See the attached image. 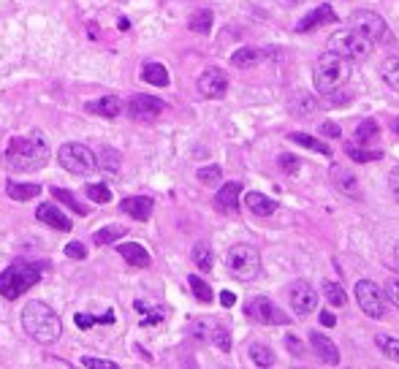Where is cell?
Here are the masks:
<instances>
[{
  "mask_svg": "<svg viewBox=\"0 0 399 369\" xmlns=\"http://www.w3.org/2000/svg\"><path fill=\"white\" fill-rule=\"evenodd\" d=\"M226 269L237 280H255L261 272V252L253 245H234L226 252Z\"/></svg>",
  "mask_w": 399,
  "mask_h": 369,
  "instance_id": "6",
  "label": "cell"
},
{
  "mask_svg": "<svg viewBox=\"0 0 399 369\" xmlns=\"http://www.w3.org/2000/svg\"><path fill=\"white\" fill-rule=\"evenodd\" d=\"M280 6H285V8H296V6H302L305 0H277Z\"/></svg>",
  "mask_w": 399,
  "mask_h": 369,
  "instance_id": "54",
  "label": "cell"
},
{
  "mask_svg": "<svg viewBox=\"0 0 399 369\" xmlns=\"http://www.w3.org/2000/svg\"><path fill=\"white\" fill-rule=\"evenodd\" d=\"M377 133H380V125L375 123L372 117H367L364 123L356 128V141H359V144H367L372 139H377Z\"/></svg>",
  "mask_w": 399,
  "mask_h": 369,
  "instance_id": "38",
  "label": "cell"
},
{
  "mask_svg": "<svg viewBox=\"0 0 399 369\" xmlns=\"http://www.w3.org/2000/svg\"><path fill=\"white\" fill-rule=\"evenodd\" d=\"M190 258H193V264H196L201 272H212V250H210V245L198 242V245L193 247Z\"/></svg>",
  "mask_w": 399,
  "mask_h": 369,
  "instance_id": "31",
  "label": "cell"
},
{
  "mask_svg": "<svg viewBox=\"0 0 399 369\" xmlns=\"http://www.w3.org/2000/svg\"><path fill=\"white\" fill-rule=\"evenodd\" d=\"M133 309L139 312V323H142V326H155V323H160V320L166 318V309L160 307V304H150V302H144V299H136V302H133Z\"/></svg>",
  "mask_w": 399,
  "mask_h": 369,
  "instance_id": "23",
  "label": "cell"
},
{
  "mask_svg": "<svg viewBox=\"0 0 399 369\" xmlns=\"http://www.w3.org/2000/svg\"><path fill=\"white\" fill-rule=\"evenodd\" d=\"M226 90H228V76L220 68H207L198 76V92L204 98H223Z\"/></svg>",
  "mask_w": 399,
  "mask_h": 369,
  "instance_id": "12",
  "label": "cell"
},
{
  "mask_svg": "<svg viewBox=\"0 0 399 369\" xmlns=\"http://www.w3.org/2000/svg\"><path fill=\"white\" fill-rule=\"evenodd\" d=\"M190 31L193 33H210L212 31V11L210 8H201L190 17Z\"/></svg>",
  "mask_w": 399,
  "mask_h": 369,
  "instance_id": "35",
  "label": "cell"
},
{
  "mask_svg": "<svg viewBox=\"0 0 399 369\" xmlns=\"http://www.w3.org/2000/svg\"><path fill=\"white\" fill-rule=\"evenodd\" d=\"M123 237H125V225H106V228H101V231L92 234V245L106 247L112 245V242H117V239H123Z\"/></svg>",
  "mask_w": 399,
  "mask_h": 369,
  "instance_id": "26",
  "label": "cell"
},
{
  "mask_svg": "<svg viewBox=\"0 0 399 369\" xmlns=\"http://www.w3.org/2000/svg\"><path fill=\"white\" fill-rule=\"evenodd\" d=\"M210 332H212L210 339L215 342L223 353H228V350H231V334H228V329H226V326H220V323H212V329H210Z\"/></svg>",
  "mask_w": 399,
  "mask_h": 369,
  "instance_id": "41",
  "label": "cell"
},
{
  "mask_svg": "<svg viewBox=\"0 0 399 369\" xmlns=\"http://www.w3.org/2000/svg\"><path fill=\"white\" fill-rule=\"evenodd\" d=\"M52 196H55L58 201H62V204H68V207H71V209H74L76 215H82V217L87 215V207H85V204H79V198H76V196H74L71 190H62V187H52Z\"/></svg>",
  "mask_w": 399,
  "mask_h": 369,
  "instance_id": "34",
  "label": "cell"
},
{
  "mask_svg": "<svg viewBox=\"0 0 399 369\" xmlns=\"http://www.w3.org/2000/svg\"><path fill=\"white\" fill-rule=\"evenodd\" d=\"M117 252L123 255V258L130 264V266H133V269H147V266L153 264L150 252L139 245V242H123V245H117Z\"/></svg>",
  "mask_w": 399,
  "mask_h": 369,
  "instance_id": "20",
  "label": "cell"
},
{
  "mask_svg": "<svg viewBox=\"0 0 399 369\" xmlns=\"http://www.w3.org/2000/svg\"><path fill=\"white\" fill-rule=\"evenodd\" d=\"M291 141L294 144H299V147H307V150H312V153H321V155H332V147L329 144H323L321 139H312V136H307V133H291Z\"/></svg>",
  "mask_w": 399,
  "mask_h": 369,
  "instance_id": "28",
  "label": "cell"
},
{
  "mask_svg": "<svg viewBox=\"0 0 399 369\" xmlns=\"http://www.w3.org/2000/svg\"><path fill=\"white\" fill-rule=\"evenodd\" d=\"M65 255H68V258L82 261V258L87 255V250H85V245H82V242H68V245H65Z\"/></svg>",
  "mask_w": 399,
  "mask_h": 369,
  "instance_id": "46",
  "label": "cell"
},
{
  "mask_svg": "<svg viewBox=\"0 0 399 369\" xmlns=\"http://www.w3.org/2000/svg\"><path fill=\"white\" fill-rule=\"evenodd\" d=\"M153 198H147V196H128L123 198V204H120V209H123L125 215H130L133 220H150L153 215Z\"/></svg>",
  "mask_w": 399,
  "mask_h": 369,
  "instance_id": "18",
  "label": "cell"
},
{
  "mask_svg": "<svg viewBox=\"0 0 399 369\" xmlns=\"http://www.w3.org/2000/svg\"><path fill=\"white\" fill-rule=\"evenodd\" d=\"M356 302H359L362 312L375 318V320L386 315V296L372 280H359L356 282Z\"/></svg>",
  "mask_w": 399,
  "mask_h": 369,
  "instance_id": "10",
  "label": "cell"
},
{
  "mask_svg": "<svg viewBox=\"0 0 399 369\" xmlns=\"http://www.w3.org/2000/svg\"><path fill=\"white\" fill-rule=\"evenodd\" d=\"M321 323H323V326H326V329H332V326H334V323H337V318H334V315H332V312H323V315H321Z\"/></svg>",
  "mask_w": 399,
  "mask_h": 369,
  "instance_id": "53",
  "label": "cell"
},
{
  "mask_svg": "<svg viewBox=\"0 0 399 369\" xmlns=\"http://www.w3.org/2000/svg\"><path fill=\"white\" fill-rule=\"evenodd\" d=\"M220 302H223V307H234V304H237V296H234L231 291H223V293H220Z\"/></svg>",
  "mask_w": 399,
  "mask_h": 369,
  "instance_id": "51",
  "label": "cell"
},
{
  "mask_svg": "<svg viewBox=\"0 0 399 369\" xmlns=\"http://www.w3.org/2000/svg\"><path fill=\"white\" fill-rule=\"evenodd\" d=\"M35 217L41 220V223H46V225H52L55 231H71L74 228V223L68 220V217L62 215L60 209L55 207V204H41L38 209H35Z\"/></svg>",
  "mask_w": 399,
  "mask_h": 369,
  "instance_id": "21",
  "label": "cell"
},
{
  "mask_svg": "<svg viewBox=\"0 0 399 369\" xmlns=\"http://www.w3.org/2000/svg\"><path fill=\"white\" fill-rule=\"evenodd\" d=\"M239 193L242 182H226L215 196V207L220 212H237L239 209Z\"/></svg>",
  "mask_w": 399,
  "mask_h": 369,
  "instance_id": "19",
  "label": "cell"
},
{
  "mask_svg": "<svg viewBox=\"0 0 399 369\" xmlns=\"http://www.w3.org/2000/svg\"><path fill=\"white\" fill-rule=\"evenodd\" d=\"M82 364H85V367H92V369H117L114 361H101V359H90V356H85Z\"/></svg>",
  "mask_w": 399,
  "mask_h": 369,
  "instance_id": "47",
  "label": "cell"
},
{
  "mask_svg": "<svg viewBox=\"0 0 399 369\" xmlns=\"http://www.w3.org/2000/svg\"><path fill=\"white\" fill-rule=\"evenodd\" d=\"M22 326H25V334H31V339L41 342V345H52L62 334V323L58 318V312L49 304H44V302H28L25 304Z\"/></svg>",
  "mask_w": 399,
  "mask_h": 369,
  "instance_id": "2",
  "label": "cell"
},
{
  "mask_svg": "<svg viewBox=\"0 0 399 369\" xmlns=\"http://www.w3.org/2000/svg\"><path fill=\"white\" fill-rule=\"evenodd\" d=\"M309 345H312V350L318 353V359L323 361V364H339V350L337 345L332 342V339L326 337V334H318V332H312L309 334Z\"/></svg>",
  "mask_w": 399,
  "mask_h": 369,
  "instance_id": "17",
  "label": "cell"
},
{
  "mask_svg": "<svg viewBox=\"0 0 399 369\" xmlns=\"http://www.w3.org/2000/svg\"><path fill=\"white\" fill-rule=\"evenodd\" d=\"M321 133H323V136H334V139H339V128L334 123H323L321 125Z\"/></svg>",
  "mask_w": 399,
  "mask_h": 369,
  "instance_id": "50",
  "label": "cell"
},
{
  "mask_svg": "<svg viewBox=\"0 0 399 369\" xmlns=\"http://www.w3.org/2000/svg\"><path fill=\"white\" fill-rule=\"evenodd\" d=\"M87 196H90V201H95V204H109L112 201V190H109L106 182L87 184Z\"/></svg>",
  "mask_w": 399,
  "mask_h": 369,
  "instance_id": "40",
  "label": "cell"
},
{
  "mask_svg": "<svg viewBox=\"0 0 399 369\" xmlns=\"http://www.w3.org/2000/svg\"><path fill=\"white\" fill-rule=\"evenodd\" d=\"M142 79L147 85H155V87H166L169 85V71L160 62H144L142 65Z\"/></svg>",
  "mask_w": 399,
  "mask_h": 369,
  "instance_id": "24",
  "label": "cell"
},
{
  "mask_svg": "<svg viewBox=\"0 0 399 369\" xmlns=\"http://www.w3.org/2000/svg\"><path fill=\"white\" fill-rule=\"evenodd\" d=\"M326 25H337V14L332 6H318L312 8L305 19L296 22V33H309V31H318V28H326Z\"/></svg>",
  "mask_w": 399,
  "mask_h": 369,
  "instance_id": "13",
  "label": "cell"
},
{
  "mask_svg": "<svg viewBox=\"0 0 399 369\" xmlns=\"http://www.w3.org/2000/svg\"><path fill=\"white\" fill-rule=\"evenodd\" d=\"M49 160V144L44 136H14L3 153V163L14 174H33L41 171Z\"/></svg>",
  "mask_w": 399,
  "mask_h": 369,
  "instance_id": "1",
  "label": "cell"
},
{
  "mask_svg": "<svg viewBox=\"0 0 399 369\" xmlns=\"http://www.w3.org/2000/svg\"><path fill=\"white\" fill-rule=\"evenodd\" d=\"M291 307L296 309V315H309L318 307V293L312 291V285L299 280L294 288H291Z\"/></svg>",
  "mask_w": 399,
  "mask_h": 369,
  "instance_id": "14",
  "label": "cell"
},
{
  "mask_svg": "<svg viewBox=\"0 0 399 369\" xmlns=\"http://www.w3.org/2000/svg\"><path fill=\"white\" fill-rule=\"evenodd\" d=\"M350 79V62L345 58H339L334 52H326L321 55L315 68H312V82H315V90L329 95V92L339 90L345 82Z\"/></svg>",
  "mask_w": 399,
  "mask_h": 369,
  "instance_id": "3",
  "label": "cell"
},
{
  "mask_svg": "<svg viewBox=\"0 0 399 369\" xmlns=\"http://www.w3.org/2000/svg\"><path fill=\"white\" fill-rule=\"evenodd\" d=\"M323 296L329 299V304H332V307H345V304H348V293L342 291V285H339V282H332V280H326V282H323Z\"/></svg>",
  "mask_w": 399,
  "mask_h": 369,
  "instance_id": "32",
  "label": "cell"
},
{
  "mask_svg": "<svg viewBox=\"0 0 399 369\" xmlns=\"http://www.w3.org/2000/svg\"><path fill=\"white\" fill-rule=\"evenodd\" d=\"M187 282H190V288H193V296L198 299V302H204V304H210L212 302V288L201 280L198 275H190L187 277Z\"/></svg>",
  "mask_w": 399,
  "mask_h": 369,
  "instance_id": "36",
  "label": "cell"
},
{
  "mask_svg": "<svg viewBox=\"0 0 399 369\" xmlns=\"http://www.w3.org/2000/svg\"><path fill=\"white\" fill-rule=\"evenodd\" d=\"M348 22H350V28H353V31L362 33V35L369 38L372 44H375V41H377V44H383V41H389V38H391L386 19H383L380 14H375V11H353V14L348 17Z\"/></svg>",
  "mask_w": 399,
  "mask_h": 369,
  "instance_id": "7",
  "label": "cell"
},
{
  "mask_svg": "<svg viewBox=\"0 0 399 369\" xmlns=\"http://www.w3.org/2000/svg\"><path fill=\"white\" fill-rule=\"evenodd\" d=\"M198 182L204 184H217L220 182V166H207V169H198Z\"/></svg>",
  "mask_w": 399,
  "mask_h": 369,
  "instance_id": "43",
  "label": "cell"
},
{
  "mask_svg": "<svg viewBox=\"0 0 399 369\" xmlns=\"http://www.w3.org/2000/svg\"><path fill=\"white\" fill-rule=\"evenodd\" d=\"M285 345H288V350H291L294 356H305V345H302L299 339L288 337V339H285Z\"/></svg>",
  "mask_w": 399,
  "mask_h": 369,
  "instance_id": "49",
  "label": "cell"
},
{
  "mask_svg": "<svg viewBox=\"0 0 399 369\" xmlns=\"http://www.w3.org/2000/svg\"><path fill=\"white\" fill-rule=\"evenodd\" d=\"M394 261L399 264V245H397V250H394Z\"/></svg>",
  "mask_w": 399,
  "mask_h": 369,
  "instance_id": "56",
  "label": "cell"
},
{
  "mask_svg": "<svg viewBox=\"0 0 399 369\" xmlns=\"http://www.w3.org/2000/svg\"><path fill=\"white\" fill-rule=\"evenodd\" d=\"M394 133H397V136H399V117H397V120H394Z\"/></svg>",
  "mask_w": 399,
  "mask_h": 369,
  "instance_id": "55",
  "label": "cell"
},
{
  "mask_svg": "<svg viewBox=\"0 0 399 369\" xmlns=\"http://www.w3.org/2000/svg\"><path fill=\"white\" fill-rule=\"evenodd\" d=\"M245 204H247V209L258 217H269L277 212L275 198H269V196H264V193H258V190H250V193H247Z\"/></svg>",
  "mask_w": 399,
  "mask_h": 369,
  "instance_id": "22",
  "label": "cell"
},
{
  "mask_svg": "<svg viewBox=\"0 0 399 369\" xmlns=\"http://www.w3.org/2000/svg\"><path fill=\"white\" fill-rule=\"evenodd\" d=\"M375 345L383 350V356H389L391 361L399 364V339L389 337V334H377V337H375Z\"/></svg>",
  "mask_w": 399,
  "mask_h": 369,
  "instance_id": "37",
  "label": "cell"
},
{
  "mask_svg": "<svg viewBox=\"0 0 399 369\" xmlns=\"http://www.w3.org/2000/svg\"><path fill=\"white\" fill-rule=\"evenodd\" d=\"M329 52H334L339 58H345L348 62H362L369 58L372 52V41L364 38L362 33L350 31H337L329 38Z\"/></svg>",
  "mask_w": 399,
  "mask_h": 369,
  "instance_id": "5",
  "label": "cell"
},
{
  "mask_svg": "<svg viewBox=\"0 0 399 369\" xmlns=\"http://www.w3.org/2000/svg\"><path fill=\"white\" fill-rule=\"evenodd\" d=\"M258 60H261V52L253 49V46H242V49H237V52L231 55V65H234V68H253Z\"/></svg>",
  "mask_w": 399,
  "mask_h": 369,
  "instance_id": "29",
  "label": "cell"
},
{
  "mask_svg": "<svg viewBox=\"0 0 399 369\" xmlns=\"http://www.w3.org/2000/svg\"><path fill=\"white\" fill-rule=\"evenodd\" d=\"M95 166H101L103 171H120V153L112 147H103L101 155L95 157Z\"/></svg>",
  "mask_w": 399,
  "mask_h": 369,
  "instance_id": "33",
  "label": "cell"
},
{
  "mask_svg": "<svg viewBox=\"0 0 399 369\" xmlns=\"http://www.w3.org/2000/svg\"><path fill=\"white\" fill-rule=\"evenodd\" d=\"M163 109H166V103L155 95H133L130 103H128V114L133 120H153Z\"/></svg>",
  "mask_w": 399,
  "mask_h": 369,
  "instance_id": "11",
  "label": "cell"
},
{
  "mask_svg": "<svg viewBox=\"0 0 399 369\" xmlns=\"http://www.w3.org/2000/svg\"><path fill=\"white\" fill-rule=\"evenodd\" d=\"M58 160L65 171L71 174H90L95 169V155L85 147V144H62Z\"/></svg>",
  "mask_w": 399,
  "mask_h": 369,
  "instance_id": "8",
  "label": "cell"
},
{
  "mask_svg": "<svg viewBox=\"0 0 399 369\" xmlns=\"http://www.w3.org/2000/svg\"><path fill=\"white\" fill-rule=\"evenodd\" d=\"M345 153H348V157H353L356 163H369V160H380V157H383V153H377V150H364V144H362V147H353V144H350Z\"/></svg>",
  "mask_w": 399,
  "mask_h": 369,
  "instance_id": "42",
  "label": "cell"
},
{
  "mask_svg": "<svg viewBox=\"0 0 399 369\" xmlns=\"http://www.w3.org/2000/svg\"><path fill=\"white\" fill-rule=\"evenodd\" d=\"M85 112L98 114V117H106V120H114V117H120V112H123V101H120L117 95H103V98H98V101H87V103H85Z\"/></svg>",
  "mask_w": 399,
  "mask_h": 369,
  "instance_id": "15",
  "label": "cell"
},
{
  "mask_svg": "<svg viewBox=\"0 0 399 369\" xmlns=\"http://www.w3.org/2000/svg\"><path fill=\"white\" fill-rule=\"evenodd\" d=\"M312 109H315V101H312V98H307L305 92H299V106L294 103V112H296V114H309Z\"/></svg>",
  "mask_w": 399,
  "mask_h": 369,
  "instance_id": "45",
  "label": "cell"
},
{
  "mask_svg": "<svg viewBox=\"0 0 399 369\" xmlns=\"http://www.w3.org/2000/svg\"><path fill=\"white\" fill-rule=\"evenodd\" d=\"M74 323L79 326V329H92V326H98V323H103V326H109V323H114V309H109L106 315H87V312H76V318H74Z\"/></svg>",
  "mask_w": 399,
  "mask_h": 369,
  "instance_id": "27",
  "label": "cell"
},
{
  "mask_svg": "<svg viewBox=\"0 0 399 369\" xmlns=\"http://www.w3.org/2000/svg\"><path fill=\"white\" fill-rule=\"evenodd\" d=\"M386 293H389V299L394 302L399 307V280H389V285H386Z\"/></svg>",
  "mask_w": 399,
  "mask_h": 369,
  "instance_id": "48",
  "label": "cell"
},
{
  "mask_svg": "<svg viewBox=\"0 0 399 369\" xmlns=\"http://www.w3.org/2000/svg\"><path fill=\"white\" fill-rule=\"evenodd\" d=\"M247 356L253 359V364H258V367H272L275 364V353L266 347V345H250L247 347Z\"/></svg>",
  "mask_w": 399,
  "mask_h": 369,
  "instance_id": "30",
  "label": "cell"
},
{
  "mask_svg": "<svg viewBox=\"0 0 399 369\" xmlns=\"http://www.w3.org/2000/svg\"><path fill=\"white\" fill-rule=\"evenodd\" d=\"M280 169L288 171V174H296V171H299V157H294V155H280Z\"/></svg>",
  "mask_w": 399,
  "mask_h": 369,
  "instance_id": "44",
  "label": "cell"
},
{
  "mask_svg": "<svg viewBox=\"0 0 399 369\" xmlns=\"http://www.w3.org/2000/svg\"><path fill=\"white\" fill-rule=\"evenodd\" d=\"M380 74H383V79L399 92V58H386L383 60V68H380Z\"/></svg>",
  "mask_w": 399,
  "mask_h": 369,
  "instance_id": "39",
  "label": "cell"
},
{
  "mask_svg": "<svg viewBox=\"0 0 399 369\" xmlns=\"http://www.w3.org/2000/svg\"><path fill=\"white\" fill-rule=\"evenodd\" d=\"M332 182H334V187H337L339 193H345V196H350V198H359V196H362V187H359L356 174H353L350 169H345V166H334V169H332Z\"/></svg>",
  "mask_w": 399,
  "mask_h": 369,
  "instance_id": "16",
  "label": "cell"
},
{
  "mask_svg": "<svg viewBox=\"0 0 399 369\" xmlns=\"http://www.w3.org/2000/svg\"><path fill=\"white\" fill-rule=\"evenodd\" d=\"M38 282H41V266H35V264H11L8 269L0 272V296L14 302Z\"/></svg>",
  "mask_w": 399,
  "mask_h": 369,
  "instance_id": "4",
  "label": "cell"
},
{
  "mask_svg": "<svg viewBox=\"0 0 399 369\" xmlns=\"http://www.w3.org/2000/svg\"><path fill=\"white\" fill-rule=\"evenodd\" d=\"M245 312L255 320V323H264V326H285V323H291V318L277 307L272 299H266V296L250 299L245 304Z\"/></svg>",
  "mask_w": 399,
  "mask_h": 369,
  "instance_id": "9",
  "label": "cell"
},
{
  "mask_svg": "<svg viewBox=\"0 0 399 369\" xmlns=\"http://www.w3.org/2000/svg\"><path fill=\"white\" fill-rule=\"evenodd\" d=\"M6 193H8V198H14V201H31V198H35V196H41V184L8 182L6 184Z\"/></svg>",
  "mask_w": 399,
  "mask_h": 369,
  "instance_id": "25",
  "label": "cell"
},
{
  "mask_svg": "<svg viewBox=\"0 0 399 369\" xmlns=\"http://www.w3.org/2000/svg\"><path fill=\"white\" fill-rule=\"evenodd\" d=\"M389 182H391V190H394V196H397V201H399V166L394 169V171H391Z\"/></svg>",
  "mask_w": 399,
  "mask_h": 369,
  "instance_id": "52",
  "label": "cell"
}]
</instances>
